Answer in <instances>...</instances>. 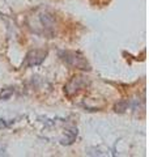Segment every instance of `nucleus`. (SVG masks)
I'll use <instances>...</instances> for the list:
<instances>
[{"label":"nucleus","instance_id":"obj_1","mask_svg":"<svg viewBox=\"0 0 149 157\" xmlns=\"http://www.w3.org/2000/svg\"><path fill=\"white\" fill-rule=\"evenodd\" d=\"M62 60L66 63L67 66L76 68V70L81 71H90V64L88 63L86 58L78 51H62L59 54Z\"/></svg>","mask_w":149,"mask_h":157},{"label":"nucleus","instance_id":"obj_2","mask_svg":"<svg viewBox=\"0 0 149 157\" xmlns=\"http://www.w3.org/2000/svg\"><path fill=\"white\" fill-rule=\"evenodd\" d=\"M88 85V80L82 76H74L67 82V85H64V93L68 97H72L73 94H77L80 90Z\"/></svg>","mask_w":149,"mask_h":157},{"label":"nucleus","instance_id":"obj_4","mask_svg":"<svg viewBox=\"0 0 149 157\" xmlns=\"http://www.w3.org/2000/svg\"><path fill=\"white\" fill-rule=\"evenodd\" d=\"M12 93H13V90L12 89H9L7 93H0V100H7V98H9V97H11L12 96Z\"/></svg>","mask_w":149,"mask_h":157},{"label":"nucleus","instance_id":"obj_3","mask_svg":"<svg viewBox=\"0 0 149 157\" xmlns=\"http://www.w3.org/2000/svg\"><path fill=\"white\" fill-rule=\"evenodd\" d=\"M47 56V51L44 50H32L26 54L25 56V60L22 62V67L25 68H29V67H36V66H39L42 64L43 60L46 59Z\"/></svg>","mask_w":149,"mask_h":157}]
</instances>
